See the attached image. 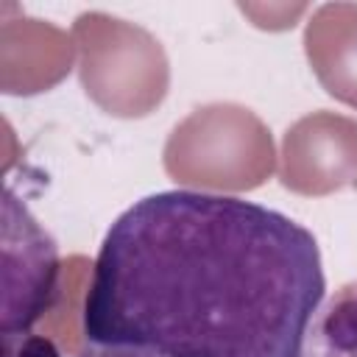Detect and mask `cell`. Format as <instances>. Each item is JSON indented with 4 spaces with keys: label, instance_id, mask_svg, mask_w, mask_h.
<instances>
[{
    "label": "cell",
    "instance_id": "cell-3",
    "mask_svg": "<svg viewBox=\"0 0 357 357\" xmlns=\"http://www.w3.org/2000/svg\"><path fill=\"white\" fill-rule=\"evenodd\" d=\"M304 45L326 92L357 106V6H321L307 25Z\"/></svg>",
    "mask_w": 357,
    "mask_h": 357
},
{
    "label": "cell",
    "instance_id": "cell-6",
    "mask_svg": "<svg viewBox=\"0 0 357 357\" xmlns=\"http://www.w3.org/2000/svg\"><path fill=\"white\" fill-rule=\"evenodd\" d=\"M75 357H167V354H162V351H153V349H142V346L86 343V349H81Z\"/></svg>",
    "mask_w": 357,
    "mask_h": 357
},
{
    "label": "cell",
    "instance_id": "cell-1",
    "mask_svg": "<svg viewBox=\"0 0 357 357\" xmlns=\"http://www.w3.org/2000/svg\"><path fill=\"white\" fill-rule=\"evenodd\" d=\"M324 290L318 243L293 218L231 195L165 190L109 226L84 335L167 357H304Z\"/></svg>",
    "mask_w": 357,
    "mask_h": 357
},
{
    "label": "cell",
    "instance_id": "cell-4",
    "mask_svg": "<svg viewBox=\"0 0 357 357\" xmlns=\"http://www.w3.org/2000/svg\"><path fill=\"white\" fill-rule=\"evenodd\" d=\"M304 357H357V279L340 284L315 312Z\"/></svg>",
    "mask_w": 357,
    "mask_h": 357
},
{
    "label": "cell",
    "instance_id": "cell-5",
    "mask_svg": "<svg viewBox=\"0 0 357 357\" xmlns=\"http://www.w3.org/2000/svg\"><path fill=\"white\" fill-rule=\"evenodd\" d=\"M0 357H61L56 343L45 335H0Z\"/></svg>",
    "mask_w": 357,
    "mask_h": 357
},
{
    "label": "cell",
    "instance_id": "cell-2",
    "mask_svg": "<svg viewBox=\"0 0 357 357\" xmlns=\"http://www.w3.org/2000/svg\"><path fill=\"white\" fill-rule=\"evenodd\" d=\"M3 315L0 335L28 332L59 296V248L36 218L6 190L3 198Z\"/></svg>",
    "mask_w": 357,
    "mask_h": 357
}]
</instances>
